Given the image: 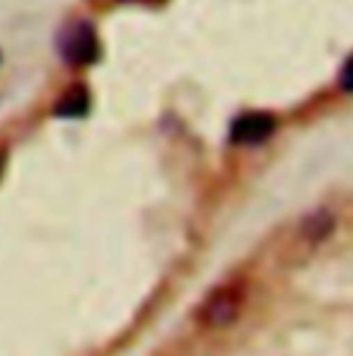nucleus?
Instances as JSON below:
<instances>
[{"label":"nucleus","instance_id":"7","mask_svg":"<svg viewBox=\"0 0 353 356\" xmlns=\"http://www.w3.org/2000/svg\"><path fill=\"white\" fill-rule=\"evenodd\" d=\"M0 169H3V158H0Z\"/></svg>","mask_w":353,"mask_h":356},{"label":"nucleus","instance_id":"1","mask_svg":"<svg viewBox=\"0 0 353 356\" xmlns=\"http://www.w3.org/2000/svg\"><path fill=\"white\" fill-rule=\"evenodd\" d=\"M243 304H246L243 284H238V282L221 284V287H215L202 301V307L196 309V321L204 329H224V326H229V323L238 321V315L243 312Z\"/></svg>","mask_w":353,"mask_h":356},{"label":"nucleus","instance_id":"5","mask_svg":"<svg viewBox=\"0 0 353 356\" xmlns=\"http://www.w3.org/2000/svg\"><path fill=\"white\" fill-rule=\"evenodd\" d=\"M329 232H331V218L326 213H315V216L306 218V235L312 241H323Z\"/></svg>","mask_w":353,"mask_h":356},{"label":"nucleus","instance_id":"2","mask_svg":"<svg viewBox=\"0 0 353 356\" xmlns=\"http://www.w3.org/2000/svg\"><path fill=\"white\" fill-rule=\"evenodd\" d=\"M58 53L67 64L72 67H86V64H94L99 58V36L94 31V25L86 22V19H75L69 22L61 36H58Z\"/></svg>","mask_w":353,"mask_h":356},{"label":"nucleus","instance_id":"3","mask_svg":"<svg viewBox=\"0 0 353 356\" xmlns=\"http://www.w3.org/2000/svg\"><path fill=\"white\" fill-rule=\"evenodd\" d=\"M273 130H276V119L270 113L252 111V113H243L232 122L229 138L240 147H254V144H263L265 138H270Z\"/></svg>","mask_w":353,"mask_h":356},{"label":"nucleus","instance_id":"6","mask_svg":"<svg viewBox=\"0 0 353 356\" xmlns=\"http://www.w3.org/2000/svg\"><path fill=\"white\" fill-rule=\"evenodd\" d=\"M340 86L345 91H353V56L345 61V67H343V72H340Z\"/></svg>","mask_w":353,"mask_h":356},{"label":"nucleus","instance_id":"4","mask_svg":"<svg viewBox=\"0 0 353 356\" xmlns=\"http://www.w3.org/2000/svg\"><path fill=\"white\" fill-rule=\"evenodd\" d=\"M88 111H91V94L83 86H75L67 94H61L56 99V108H53V113L61 116V119H81Z\"/></svg>","mask_w":353,"mask_h":356}]
</instances>
